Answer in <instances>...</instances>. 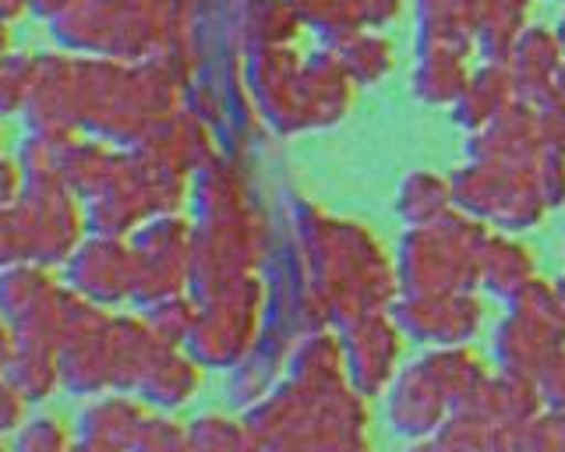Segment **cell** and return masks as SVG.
Instances as JSON below:
<instances>
[{"mask_svg": "<svg viewBox=\"0 0 565 452\" xmlns=\"http://www.w3.org/2000/svg\"><path fill=\"white\" fill-rule=\"evenodd\" d=\"M149 421H152V417L146 413V407L135 403V399L103 396L82 413L78 439L106 445L114 452H131L141 442V434H146Z\"/></svg>", "mask_w": 565, "mask_h": 452, "instance_id": "1", "label": "cell"}, {"mask_svg": "<svg viewBox=\"0 0 565 452\" xmlns=\"http://www.w3.org/2000/svg\"><path fill=\"white\" fill-rule=\"evenodd\" d=\"M71 280H75L78 290L88 293V298L117 301L135 287L138 272L131 266V255H124L114 240H96V245L78 251L75 269H71Z\"/></svg>", "mask_w": 565, "mask_h": 452, "instance_id": "2", "label": "cell"}, {"mask_svg": "<svg viewBox=\"0 0 565 452\" xmlns=\"http://www.w3.org/2000/svg\"><path fill=\"white\" fill-rule=\"evenodd\" d=\"M135 389L146 396L149 403L173 410L188 403L191 392L199 389V368H194L191 360H184L181 354H173L167 343H159V351L149 357Z\"/></svg>", "mask_w": 565, "mask_h": 452, "instance_id": "3", "label": "cell"}, {"mask_svg": "<svg viewBox=\"0 0 565 452\" xmlns=\"http://www.w3.org/2000/svg\"><path fill=\"white\" fill-rule=\"evenodd\" d=\"M188 449L191 452H269L252 424L234 421V417L223 413L194 417L188 424Z\"/></svg>", "mask_w": 565, "mask_h": 452, "instance_id": "4", "label": "cell"}, {"mask_svg": "<svg viewBox=\"0 0 565 452\" xmlns=\"http://www.w3.org/2000/svg\"><path fill=\"white\" fill-rule=\"evenodd\" d=\"M50 304H53V290L43 283V276L35 269L18 266L0 276V311H8L18 325L46 315Z\"/></svg>", "mask_w": 565, "mask_h": 452, "instance_id": "5", "label": "cell"}, {"mask_svg": "<svg viewBox=\"0 0 565 452\" xmlns=\"http://www.w3.org/2000/svg\"><path fill=\"white\" fill-rule=\"evenodd\" d=\"M75 434H71L57 417H32L14 431L11 452H71Z\"/></svg>", "mask_w": 565, "mask_h": 452, "instance_id": "6", "label": "cell"}, {"mask_svg": "<svg viewBox=\"0 0 565 452\" xmlns=\"http://www.w3.org/2000/svg\"><path fill=\"white\" fill-rule=\"evenodd\" d=\"M438 445L446 452H494V428L484 417H456L438 431Z\"/></svg>", "mask_w": 565, "mask_h": 452, "instance_id": "7", "label": "cell"}, {"mask_svg": "<svg viewBox=\"0 0 565 452\" xmlns=\"http://www.w3.org/2000/svg\"><path fill=\"white\" fill-rule=\"evenodd\" d=\"M29 251V234H25V223L14 208H0V266L14 262Z\"/></svg>", "mask_w": 565, "mask_h": 452, "instance_id": "8", "label": "cell"}, {"mask_svg": "<svg viewBox=\"0 0 565 452\" xmlns=\"http://www.w3.org/2000/svg\"><path fill=\"white\" fill-rule=\"evenodd\" d=\"M25 407H29V399L14 389V381L4 372H0V439L14 434L25 424Z\"/></svg>", "mask_w": 565, "mask_h": 452, "instance_id": "9", "label": "cell"}, {"mask_svg": "<svg viewBox=\"0 0 565 452\" xmlns=\"http://www.w3.org/2000/svg\"><path fill=\"white\" fill-rule=\"evenodd\" d=\"M534 452H565V413L534 424Z\"/></svg>", "mask_w": 565, "mask_h": 452, "instance_id": "10", "label": "cell"}, {"mask_svg": "<svg viewBox=\"0 0 565 452\" xmlns=\"http://www.w3.org/2000/svg\"><path fill=\"white\" fill-rule=\"evenodd\" d=\"M18 195H22V170L14 160L0 155V208H14Z\"/></svg>", "mask_w": 565, "mask_h": 452, "instance_id": "11", "label": "cell"}, {"mask_svg": "<svg viewBox=\"0 0 565 452\" xmlns=\"http://www.w3.org/2000/svg\"><path fill=\"white\" fill-rule=\"evenodd\" d=\"M11 354H14V340H11V333H8V329H4V322H0V372L8 368Z\"/></svg>", "mask_w": 565, "mask_h": 452, "instance_id": "12", "label": "cell"}, {"mask_svg": "<svg viewBox=\"0 0 565 452\" xmlns=\"http://www.w3.org/2000/svg\"><path fill=\"white\" fill-rule=\"evenodd\" d=\"M71 452H114V449L96 445V442H85V439H75V445H71Z\"/></svg>", "mask_w": 565, "mask_h": 452, "instance_id": "13", "label": "cell"}, {"mask_svg": "<svg viewBox=\"0 0 565 452\" xmlns=\"http://www.w3.org/2000/svg\"><path fill=\"white\" fill-rule=\"evenodd\" d=\"M406 452H446V449H441L438 439H435V442H417V445H411Z\"/></svg>", "mask_w": 565, "mask_h": 452, "instance_id": "14", "label": "cell"}, {"mask_svg": "<svg viewBox=\"0 0 565 452\" xmlns=\"http://www.w3.org/2000/svg\"><path fill=\"white\" fill-rule=\"evenodd\" d=\"M0 452H8V449H4V442H0Z\"/></svg>", "mask_w": 565, "mask_h": 452, "instance_id": "15", "label": "cell"}]
</instances>
